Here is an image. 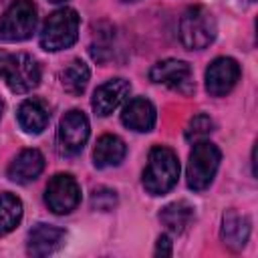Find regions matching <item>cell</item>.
<instances>
[{"label": "cell", "instance_id": "obj_1", "mask_svg": "<svg viewBox=\"0 0 258 258\" xmlns=\"http://www.w3.org/2000/svg\"><path fill=\"white\" fill-rule=\"evenodd\" d=\"M179 177V161L173 149L155 145L149 151V159L141 177V183L149 196H165L173 189Z\"/></svg>", "mask_w": 258, "mask_h": 258}, {"label": "cell", "instance_id": "obj_2", "mask_svg": "<svg viewBox=\"0 0 258 258\" xmlns=\"http://www.w3.org/2000/svg\"><path fill=\"white\" fill-rule=\"evenodd\" d=\"M79 24H81V18L77 10L67 6L54 10L42 24L40 46L48 52H56L73 46L79 38Z\"/></svg>", "mask_w": 258, "mask_h": 258}, {"label": "cell", "instance_id": "obj_3", "mask_svg": "<svg viewBox=\"0 0 258 258\" xmlns=\"http://www.w3.org/2000/svg\"><path fill=\"white\" fill-rule=\"evenodd\" d=\"M218 26L206 6H189L179 18V38L187 50H204L216 38Z\"/></svg>", "mask_w": 258, "mask_h": 258}, {"label": "cell", "instance_id": "obj_4", "mask_svg": "<svg viewBox=\"0 0 258 258\" xmlns=\"http://www.w3.org/2000/svg\"><path fill=\"white\" fill-rule=\"evenodd\" d=\"M220 161H222V151L218 149V145L206 139L196 141L187 159V169H185L187 187L194 191L208 189L218 173Z\"/></svg>", "mask_w": 258, "mask_h": 258}, {"label": "cell", "instance_id": "obj_5", "mask_svg": "<svg viewBox=\"0 0 258 258\" xmlns=\"http://www.w3.org/2000/svg\"><path fill=\"white\" fill-rule=\"evenodd\" d=\"M36 6L32 0H14L0 18V38L20 42L32 36L36 28Z\"/></svg>", "mask_w": 258, "mask_h": 258}, {"label": "cell", "instance_id": "obj_6", "mask_svg": "<svg viewBox=\"0 0 258 258\" xmlns=\"http://www.w3.org/2000/svg\"><path fill=\"white\" fill-rule=\"evenodd\" d=\"M91 133L89 119L83 111L71 109L69 113L62 115L56 131V145L62 155H77L83 151L87 139Z\"/></svg>", "mask_w": 258, "mask_h": 258}, {"label": "cell", "instance_id": "obj_7", "mask_svg": "<svg viewBox=\"0 0 258 258\" xmlns=\"http://www.w3.org/2000/svg\"><path fill=\"white\" fill-rule=\"evenodd\" d=\"M44 202L56 216L71 214L81 204V187L71 173H56L44 189Z\"/></svg>", "mask_w": 258, "mask_h": 258}, {"label": "cell", "instance_id": "obj_8", "mask_svg": "<svg viewBox=\"0 0 258 258\" xmlns=\"http://www.w3.org/2000/svg\"><path fill=\"white\" fill-rule=\"evenodd\" d=\"M149 79L157 85H165L183 95H189L196 89L189 62L179 60V58H165V60L155 62L149 71Z\"/></svg>", "mask_w": 258, "mask_h": 258}, {"label": "cell", "instance_id": "obj_9", "mask_svg": "<svg viewBox=\"0 0 258 258\" xmlns=\"http://www.w3.org/2000/svg\"><path fill=\"white\" fill-rule=\"evenodd\" d=\"M4 77H6L8 89L12 93L24 95L40 85V64L34 56H30L26 52L12 54Z\"/></svg>", "mask_w": 258, "mask_h": 258}, {"label": "cell", "instance_id": "obj_10", "mask_svg": "<svg viewBox=\"0 0 258 258\" xmlns=\"http://www.w3.org/2000/svg\"><path fill=\"white\" fill-rule=\"evenodd\" d=\"M240 79V64L232 56H218L206 69V89L212 97L228 95Z\"/></svg>", "mask_w": 258, "mask_h": 258}, {"label": "cell", "instance_id": "obj_11", "mask_svg": "<svg viewBox=\"0 0 258 258\" xmlns=\"http://www.w3.org/2000/svg\"><path fill=\"white\" fill-rule=\"evenodd\" d=\"M131 93V85L129 81L117 77V79H109L105 81L103 85H99L93 93V111L99 115V117H107L111 115Z\"/></svg>", "mask_w": 258, "mask_h": 258}, {"label": "cell", "instance_id": "obj_12", "mask_svg": "<svg viewBox=\"0 0 258 258\" xmlns=\"http://www.w3.org/2000/svg\"><path fill=\"white\" fill-rule=\"evenodd\" d=\"M64 238H67V232L62 228L40 222V224L32 226V230L28 232L26 252L30 256H48L64 244Z\"/></svg>", "mask_w": 258, "mask_h": 258}, {"label": "cell", "instance_id": "obj_13", "mask_svg": "<svg viewBox=\"0 0 258 258\" xmlns=\"http://www.w3.org/2000/svg\"><path fill=\"white\" fill-rule=\"evenodd\" d=\"M155 121H157V111L153 103L145 97H135L123 107L121 123L131 131L147 133L155 127Z\"/></svg>", "mask_w": 258, "mask_h": 258}, {"label": "cell", "instance_id": "obj_14", "mask_svg": "<svg viewBox=\"0 0 258 258\" xmlns=\"http://www.w3.org/2000/svg\"><path fill=\"white\" fill-rule=\"evenodd\" d=\"M44 169V155L38 149H22L8 165L6 175L14 183H30Z\"/></svg>", "mask_w": 258, "mask_h": 258}, {"label": "cell", "instance_id": "obj_15", "mask_svg": "<svg viewBox=\"0 0 258 258\" xmlns=\"http://www.w3.org/2000/svg\"><path fill=\"white\" fill-rule=\"evenodd\" d=\"M48 121H50V107L46 101H42L38 97H30L20 103L18 123L26 133H30V135L42 133L46 129Z\"/></svg>", "mask_w": 258, "mask_h": 258}, {"label": "cell", "instance_id": "obj_16", "mask_svg": "<svg viewBox=\"0 0 258 258\" xmlns=\"http://www.w3.org/2000/svg\"><path fill=\"white\" fill-rule=\"evenodd\" d=\"M127 155V145L121 137L113 133H105L97 139L95 149H93V163L99 169L105 167H117Z\"/></svg>", "mask_w": 258, "mask_h": 258}, {"label": "cell", "instance_id": "obj_17", "mask_svg": "<svg viewBox=\"0 0 258 258\" xmlns=\"http://www.w3.org/2000/svg\"><path fill=\"white\" fill-rule=\"evenodd\" d=\"M250 220L248 216H240L234 210H228L222 218V240L232 250H242L250 238Z\"/></svg>", "mask_w": 258, "mask_h": 258}, {"label": "cell", "instance_id": "obj_18", "mask_svg": "<svg viewBox=\"0 0 258 258\" xmlns=\"http://www.w3.org/2000/svg\"><path fill=\"white\" fill-rule=\"evenodd\" d=\"M196 214H194V206L185 200H177V202H171L167 206L161 208L159 212V220L161 224L171 232V234H183L191 222H194Z\"/></svg>", "mask_w": 258, "mask_h": 258}, {"label": "cell", "instance_id": "obj_19", "mask_svg": "<svg viewBox=\"0 0 258 258\" xmlns=\"http://www.w3.org/2000/svg\"><path fill=\"white\" fill-rule=\"evenodd\" d=\"M89 79H91V71H89L87 62L81 58L71 60L60 73V85L71 95H81L87 89Z\"/></svg>", "mask_w": 258, "mask_h": 258}, {"label": "cell", "instance_id": "obj_20", "mask_svg": "<svg viewBox=\"0 0 258 258\" xmlns=\"http://www.w3.org/2000/svg\"><path fill=\"white\" fill-rule=\"evenodd\" d=\"M22 202L10 191L0 194V236L10 234L22 220Z\"/></svg>", "mask_w": 258, "mask_h": 258}, {"label": "cell", "instance_id": "obj_21", "mask_svg": "<svg viewBox=\"0 0 258 258\" xmlns=\"http://www.w3.org/2000/svg\"><path fill=\"white\" fill-rule=\"evenodd\" d=\"M214 131V121L206 113H198L185 127V139L187 141H202Z\"/></svg>", "mask_w": 258, "mask_h": 258}, {"label": "cell", "instance_id": "obj_22", "mask_svg": "<svg viewBox=\"0 0 258 258\" xmlns=\"http://www.w3.org/2000/svg\"><path fill=\"white\" fill-rule=\"evenodd\" d=\"M117 204V194L109 187H99L91 194V206L95 210H103V212H109L113 210Z\"/></svg>", "mask_w": 258, "mask_h": 258}, {"label": "cell", "instance_id": "obj_23", "mask_svg": "<svg viewBox=\"0 0 258 258\" xmlns=\"http://www.w3.org/2000/svg\"><path fill=\"white\" fill-rule=\"evenodd\" d=\"M155 256H171V240L169 236H159L157 246H155Z\"/></svg>", "mask_w": 258, "mask_h": 258}, {"label": "cell", "instance_id": "obj_24", "mask_svg": "<svg viewBox=\"0 0 258 258\" xmlns=\"http://www.w3.org/2000/svg\"><path fill=\"white\" fill-rule=\"evenodd\" d=\"M10 56H12V54H8L6 50H0V77L6 75V69H8V64H10Z\"/></svg>", "mask_w": 258, "mask_h": 258}, {"label": "cell", "instance_id": "obj_25", "mask_svg": "<svg viewBox=\"0 0 258 258\" xmlns=\"http://www.w3.org/2000/svg\"><path fill=\"white\" fill-rule=\"evenodd\" d=\"M2 111H4V103L0 101V117H2Z\"/></svg>", "mask_w": 258, "mask_h": 258}, {"label": "cell", "instance_id": "obj_26", "mask_svg": "<svg viewBox=\"0 0 258 258\" xmlns=\"http://www.w3.org/2000/svg\"><path fill=\"white\" fill-rule=\"evenodd\" d=\"M48 2H54V4H58V2H67V0H48Z\"/></svg>", "mask_w": 258, "mask_h": 258}, {"label": "cell", "instance_id": "obj_27", "mask_svg": "<svg viewBox=\"0 0 258 258\" xmlns=\"http://www.w3.org/2000/svg\"><path fill=\"white\" fill-rule=\"evenodd\" d=\"M121 2H137V0H121Z\"/></svg>", "mask_w": 258, "mask_h": 258}, {"label": "cell", "instance_id": "obj_28", "mask_svg": "<svg viewBox=\"0 0 258 258\" xmlns=\"http://www.w3.org/2000/svg\"><path fill=\"white\" fill-rule=\"evenodd\" d=\"M246 2H254V0H246Z\"/></svg>", "mask_w": 258, "mask_h": 258}]
</instances>
